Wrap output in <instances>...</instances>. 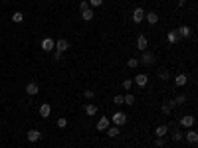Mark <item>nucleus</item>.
<instances>
[{
  "label": "nucleus",
  "instance_id": "bb28decb",
  "mask_svg": "<svg viewBox=\"0 0 198 148\" xmlns=\"http://www.w3.org/2000/svg\"><path fill=\"white\" fill-rule=\"evenodd\" d=\"M174 103H176V105H182V103H186V95H178V97L174 99Z\"/></svg>",
  "mask_w": 198,
  "mask_h": 148
},
{
  "label": "nucleus",
  "instance_id": "cd10ccee",
  "mask_svg": "<svg viewBox=\"0 0 198 148\" xmlns=\"http://www.w3.org/2000/svg\"><path fill=\"white\" fill-rule=\"evenodd\" d=\"M131 85H133L131 79H123V89H127V91H129V89H131Z\"/></svg>",
  "mask_w": 198,
  "mask_h": 148
},
{
  "label": "nucleus",
  "instance_id": "39448f33",
  "mask_svg": "<svg viewBox=\"0 0 198 148\" xmlns=\"http://www.w3.org/2000/svg\"><path fill=\"white\" fill-rule=\"evenodd\" d=\"M180 125H182L184 128H190V126L194 125V117H192V115H186V117H182V118H180Z\"/></svg>",
  "mask_w": 198,
  "mask_h": 148
},
{
  "label": "nucleus",
  "instance_id": "dca6fc26",
  "mask_svg": "<svg viewBox=\"0 0 198 148\" xmlns=\"http://www.w3.org/2000/svg\"><path fill=\"white\" fill-rule=\"evenodd\" d=\"M107 136H111V138H117L119 136V126H107Z\"/></svg>",
  "mask_w": 198,
  "mask_h": 148
},
{
  "label": "nucleus",
  "instance_id": "2f4dec72",
  "mask_svg": "<svg viewBox=\"0 0 198 148\" xmlns=\"http://www.w3.org/2000/svg\"><path fill=\"white\" fill-rule=\"evenodd\" d=\"M127 65H129V67H137V65H139V59H129Z\"/></svg>",
  "mask_w": 198,
  "mask_h": 148
},
{
  "label": "nucleus",
  "instance_id": "c756f323",
  "mask_svg": "<svg viewBox=\"0 0 198 148\" xmlns=\"http://www.w3.org/2000/svg\"><path fill=\"white\" fill-rule=\"evenodd\" d=\"M113 103H115V105H123V95H115Z\"/></svg>",
  "mask_w": 198,
  "mask_h": 148
},
{
  "label": "nucleus",
  "instance_id": "9d476101",
  "mask_svg": "<svg viewBox=\"0 0 198 148\" xmlns=\"http://www.w3.org/2000/svg\"><path fill=\"white\" fill-rule=\"evenodd\" d=\"M50 113H52V107L50 105H40V117H44V118H48L50 117Z\"/></svg>",
  "mask_w": 198,
  "mask_h": 148
},
{
  "label": "nucleus",
  "instance_id": "f03ea898",
  "mask_svg": "<svg viewBox=\"0 0 198 148\" xmlns=\"http://www.w3.org/2000/svg\"><path fill=\"white\" fill-rule=\"evenodd\" d=\"M143 20H145V10H143V8H135V10H133V22L135 24H141Z\"/></svg>",
  "mask_w": 198,
  "mask_h": 148
},
{
  "label": "nucleus",
  "instance_id": "473e14b6",
  "mask_svg": "<svg viewBox=\"0 0 198 148\" xmlns=\"http://www.w3.org/2000/svg\"><path fill=\"white\" fill-rule=\"evenodd\" d=\"M89 4L97 8V6H101V4H103V0H89Z\"/></svg>",
  "mask_w": 198,
  "mask_h": 148
},
{
  "label": "nucleus",
  "instance_id": "6e6552de",
  "mask_svg": "<svg viewBox=\"0 0 198 148\" xmlns=\"http://www.w3.org/2000/svg\"><path fill=\"white\" fill-rule=\"evenodd\" d=\"M145 18H147V22L153 24V26L159 22V14H157V12H145Z\"/></svg>",
  "mask_w": 198,
  "mask_h": 148
},
{
  "label": "nucleus",
  "instance_id": "393cba45",
  "mask_svg": "<svg viewBox=\"0 0 198 148\" xmlns=\"http://www.w3.org/2000/svg\"><path fill=\"white\" fill-rule=\"evenodd\" d=\"M56 125H58V128H65V126H67V118H64V117H62V118H58V122H56Z\"/></svg>",
  "mask_w": 198,
  "mask_h": 148
},
{
  "label": "nucleus",
  "instance_id": "e433bc0d",
  "mask_svg": "<svg viewBox=\"0 0 198 148\" xmlns=\"http://www.w3.org/2000/svg\"><path fill=\"white\" fill-rule=\"evenodd\" d=\"M2 2H8V0H2Z\"/></svg>",
  "mask_w": 198,
  "mask_h": 148
},
{
  "label": "nucleus",
  "instance_id": "0eeeda50",
  "mask_svg": "<svg viewBox=\"0 0 198 148\" xmlns=\"http://www.w3.org/2000/svg\"><path fill=\"white\" fill-rule=\"evenodd\" d=\"M153 59H155V56L151 52H145L143 53V57L139 59V63H145V65H151V63H153Z\"/></svg>",
  "mask_w": 198,
  "mask_h": 148
},
{
  "label": "nucleus",
  "instance_id": "1a4fd4ad",
  "mask_svg": "<svg viewBox=\"0 0 198 148\" xmlns=\"http://www.w3.org/2000/svg\"><path fill=\"white\" fill-rule=\"evenodd\" d=\"M109 122H111V121L107 118V115H103V117L97 121V130H105V128L109 126Z\"/></svg>",
  "mask_w": 198,
  "mask_h": 148
},
{
  "label": "nucleus",
  "instance_id": "c9c22d12",
  "mask_svg": "<svg viewBox=\"0 0 198 148\" xmlns=\"http://www.w3.org/2000/svg\"><path fill=\"white\" fill-rule=\"evenodd\" d=\"M178 4H180V6H182V4H186V0H178Z\"/></svg>",
  "mask_w": 198,
  "mask_h": 148
},
{
  "label": "nucleus",
  "instance_id": "c85d7f7f",
  "mask_svg": "<svg viewBox=\"0 0 198 148\" xmlns=\"http://www.w3.org/2000/svg\"><path fill=\"white\" fill-rule=\"evenodd\" d=\"M159 77H161L163 81H168V77H170V75H168V71H161V73H159Z\"/></svg>",
  "mask_w": 198,
  "mask_h": 148
},
{
  "label": "nucleus",
  "instance_id": "f257e3e1",
  "mask_svg": "<svg viewBox=\"0 0 198 148\" xmlns=\"http://www.w3.org/2000/svg\"><path fill=\"white\" fill-rule=\"evenodd\" d=\"M111 121L115 122V126H123L125 122H127V115H125V113H115Z\"/></svg>",
  "mask_w": 198,
  "mask_h": 148
},
{
  "label": "nucleus",
  "instance_id": "6ab92c4d",
  "mask_svg": "<svg viewBox=\"0 0 198 148\" xmlns=\"http://www.w3.org/2000/svg\"><path fill=\"white\" fill-rule=\"evenodd\" d=\"M38 91H40V89H38L36 83H28V85H26V93H28V95H36Z\"/></svg>",
  "mask_w": 198,
  "mask_h": 148
},
{
  "label": "nucleus",
  "instance_id": "7c9ffc66",
  "mask_svg": "<svg viewBox=\"0 0 198 148\" xmlns=\"http://www.w3.org/2000/svg\"><path fill=\"white\" fill-rule=\"evenodd\" d=\"M87 8H89V2H87V0L79 2V10H87Z\"/></svg>",
  "mask_w": 198,
  "mask_h": 148
},
{
  "label": "nucleus",
  "instance_id": "4468645a",
  "mask_svg": "<svg viewBox=\"0 0 198 148\" xmlns=\"http://www.w3.org/2000/svg\"><path fill=\"white\" fill-rule=\"evenodd\" d=\"M137 48L141 49V52H147V38L145 36H139L137 38Z\"/></svg>",
  "mask_w": 198,
  "mask_h": 148
},
{
  "label": "nucleus",
  "instance_id": "9b49d317",
  "mask_svg": "<svg viewBox=\"0 0 198 148\" xmlns=\"http://www.w3.org/2000/svg\"><path fill=\"white\" fill-rule=\"evenodd\" d=\"M135 83H137L139 87H145L147 83H149V77H147V75H135Z\"/></svg>",
  "mask_w": 198,
  "mask_h": 148
},
{
  "label": "nucleus",
  "instance_id": "f704fd0d",
  "mask_svg": "<svg viewBox=\"0 0 198 148\" xmlns=\"http://www.w3.org/2000/svg\"><path fill=\"white\" fill-rule=\"evenodd\" d=\"M157 146H159V148L165 146V136H163V138H157Z\"/></svg>",
  "mask_w": 198,
  "mask_h": 148
},
{
  "label": "nucleus",
  "instance_id": "7ed1b4c3",
  "mask_svg": "<svg viewBox=\"0 0 198 148\" xmlns=\"http://www.w3.org/2000/svg\"><path fill=\"white\" fill-rule=\"evenodd\" d=\"M54 45H56V42H54L52 38H44V40H42V49H44V52L54 49Z\"/></svg>",
  "mask_w": 198,
  "mask_h": 148
},
{
  "label": "nucleus",
  "instance_id": "a211bd4d",
  "mask_svg": "<svg viewBox=\"0 0 198 148\" xmlns=\"http://www.w3.org/2000/svg\"><path fill=\"white\" fill-rule=\"evenodd\" d=\"M81 18L85 20V22L93 20V10H91V8H87V10H81Z\"/></svg>",
  "mask_w": 198,
  "mask_h": 148
},
{
  "label": "nucleus",
  "instance_id": "2eb2a0df",
  "mask_svg": "<svg viewBox=\"0 0 198 148\" xmlns=\"http://www.w3.org/2000/svg\"><path fill=\"white\" fill-rule=\"evenodd\" d=\"M166 132H168V126H165V125H161V126H157V128H155V134H157L159 138L166 136Z\"/></svg>",
  "mask_w": 198,
  "mask_h": 148
},
{
  "label": "nucleus",
  "instance_id": "72a5a7b5",
  "mask_svg": "<svg viewBox=\"0 0 198 148\" xmlns=\"http://www.w3.org/2000/svg\"><path fill=\"white\" fill-rule=\"evenodd\" d=\"M83 95H85L87 99H93V97H95V91H85V93H83Z\"/></svg>",
  "mask_w": 198,
  "mask_h": 148
},
{
  "label": "nucleus",
  "instance_id": "f3484780",
  "mask_svg": "<svg viewBox=\"0 0 198 148\" xmlns=\"http://www.w3.org/2000/svg\"><path fill=\"white\" fill-rule=\"evenodd\" d=\"M184 138H186V140L190 142V144H196V142H198V134L194 132V130H190V132H186V136H184Z\"/></svg>",
  "mask_w": 198,
  "mask_h": 148
},
{
  "label": "nucleus",
  "instance_id": "5701e85b",
  "mask_svg": "<svg viewBox=\"0 0 198 148\" xmlns=\"http://www.w3.org/2000/svg\"><path fill=\"white\" fill-rule=\"evenodd\" d=\"M85 113H87L89 117H93L95 113H97V107H95V105H87V107H85Z\"/></svg>",
  "mask_w": 198,
  "mask_h": 148
},
{
  "label": "nucleus",
  "instance_id": "b1692460",
  "mask_svg": "<svg viewBox=\"0 0 198 148\" xmlns=\"http://www.w3.org/2000/svg\"><path fill=\"white\" fill-rule=\"evenodd\" d=\"M182 132H180V130H176V132H172V140H174V142H180V140H182Z\"/></svg>",
  "mask_w": 198,
  "mask_h": 148
},
{
  "label": "nucleus",
  "instance_id": "ddd939ff",
  "mask_svg": "<svg viewBox=\"0 0 198 148\" xmlns=\"http://www.w3.org/2000/svg\"><path fill=\"white\" fill-rule=\"evenodd\" d=\"M174 101H165V103H163V113H165V115H170V111H172V107H174Z\"/></svg>",
  "mask_w": 198,
  "mask_h": 148
},
{
  "label": "nucleus",
  "instance_id": "4be33fe9",
  "mask_svg": "<svg viewBox=\"0 0 198 148\" xmlns=\"http://www.w3.org/2000/svg\"><path fill=\"white\" fill-rule=\"evenodd\" d=\"M178 34H180L182 38H188V36H190V28H188V26H180Z\"/></svg>",
  "mask_w": 198,
  "mask_h": 148
},
{
  "label": "nucleus",
  "instance_id": "423d86ee",
  "mask_svg": "<svg viewBox=\"0 0 198 148\" xmlns=\"http://www.w3.org/2000/svg\"><path fill=\"white\" fill-rule=\"evenodd\" d=\"M40 138H42V132H40V130H28V140H30V142H38V140H40Z\"/></svg>",
  "mask_w": 198,
  "mask_h": 148
},
{
  "label": "nucleus",
  "instance_id": "412c9836",
  "mask_svg": "<svg viewBox=\"0 0 198 148\" xmlns=\"http://www.w3.org/2000/svg\"><path fill=\"white\" fill-rule=\"evenodd\" d=\"M22 20H24V14H22V12H14V14H12V22L20 24Z\"/></svg>",
  "mask_w": 198,
  "mask_h": 148
},
{
  "label": "nucleus",
  "instance_id": "a878e982",
  "mask_svg": "<svg viewBox=\"0 0 198 148\" xmlns=\"http://www.w3.org/2000/svg\"><path fill=\"white\" fill-rule=\"evenodd\" d=\"M123 103H125V105H133V103H135V97H133V95L123 97Z\"/></svg>",
  "mask_w": 198,
  "mask_h": 148
},
{
  "label": "nucleus",
  "instance_id": "20e7f679",
  "mask_svg": "<svg viewBox=\"0 0 198 148\" xmlns=\"http://www.w3.org/2000/svg\"><path fill=\"white\" fill-rule=\"evenodd\" d=\"M54 48H56L58 52L62 53V52H65V49L69 48V42H67V40H64V38H62V40H58V42H56V45H54Z\"/></svg>",
  "mask_w": 198,
  "mask_h": 148
},
{
  "label": "nucleus",
  "instance_id": "f8f14e48",
  "mask_svg": "<svg viewBox=\"0 0 198 148\" xmlns=\"http://www.w3.org/2000/svg\"><path fill=\"white\" fill-rule=\"evenodd\" d=\"M186 81H188V75H184V73L176 75V79H174V83H176L178 87H184V85H186Z\"/></svg>",
  "mask_w": 198,
  "mask_h": 148
},
{
  "label": "nucleus",
  "instance_id": "aec40b11",
  "mask_svg": "<svg viewBox=\"0 0 198 148\" xmlns=\"http://www.w3.org/2000/svg\"><path fill=\"white\" fill-rule=\"evenodd\" d=\"M166 40H168V44H176V40H178V34H176V32H168V34H166Z\"/></svg>",
  "mask_w": 198,
  "mask_h": 148
}]
</instances>
